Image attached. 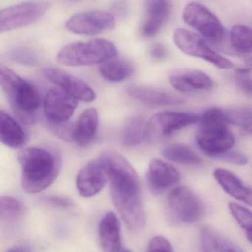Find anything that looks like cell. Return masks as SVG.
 <instances>
[{"instance_id":"1","label":"cell","mask_w":252,"mask_h":252,"mask_svg":"<svg viewBox=\"0 0 252 252\" xmlns=\"http://www.w3.org/2000/svg\"><path fill=\"white\" fill-rule=\"evenodd\" d=\"M98 160L110 181L115 207L126 228L131 232H139L145 226L146 215L136 172L125 157L114 151L104 152Z\"/></svg>"},{"instance_id":"2","label":"cell","mask_w":252,"mask_h":252,"mask_svg":"<svg viewBox=\"0 0 252 252\" xmlns=\"http://www.w3.org/2000/svg\"><path fill=\"white\" fill-rule=\"evenodd\" d=\"M21 184L29 194L46 189L58 177L61 158L57 151L48 147H32L20 152Z\"/></svg>"},{"instance_id":"3","label":"cell","mask_w":252,"mask_h":252,"mask_svg":"<svg viewBox=\"0 0 252 252\" xmlns=\"http://www.w3.org/2000/svg\"><path fill=\"white\" fill-rule=\"evenodd\" d=\"M0 85L18 117L33 123L41 105L39 91L34 85L5 66H0Z\"/></svg>"},{"instance_id":"4","label":"cell","mask_w":252,"mask_h":252,"mask_svg":"<svg viewBox=\"0 0 252 252\" xmlns=\"http://www.w3.org/2000/svg\"><path fill=\"white\" fill-rule=\"evenodd\" d=\"M223 110L212 108L202 116L196 134V141L200 150L212 158L229 151L235 143Z\"/></svg>"},{"instance_id":"5","label":"cell","mask_w":252,"mask_h":252,"mask_svg":"<svg viewBox=\"0 0 252 252\" xmlns=\"http://www.w3.org/2000/svg\"><path fill=\"white\" fill-rule=\"evenodd\" d=\"M117 49L110 41L95 39L76 42L63 47L57 56L60 64L68 67H83L103 64L114 59Z\"/></svg>"},{"instance_id":"6","label":"cell","mask_w":252,"mask_h":252,"mask_svg":"<svg viewBox=\"0 0 252 252\" xmlns=\"http://www.w3.org/2000/svg\"><path fill=\"white\" fill-rule=\"evenodd\" d=\"M173 40L178 49L187 55L201 59L222 70H231L234 67L229 60L217 54L200 36L190 31L176 29Z\"/></svg>"},{"instance_id":"7","label":"cell","mask_w":252,"mask_h":252,"mask_svg":"<svg viewBox=\"0 0 252 252\" xmlns=\"http://www.w3.org/2000/svg\"><path fill=\"white\" fill-rule=\"evenodd\" d=\"M183 19L190 27L203 37L215 43H220L225 38V29L216 15L206 6L191 2L183 11Z\"/></svg>"},{"instance_id":"8","label":"cell","mask_w":252,"mask_h":252,"mask_svg":"<svg viewBox=\"0 0 252 252\" xmlns=\"http://www.w3.org/2000/svg\"><path fill=\"white\" fill-rule=\"evenodd\" d=\"M50 5L47 1H29L3 8L0 11V32L2 33L36 23L43 17Z\"/></svg>"},{"instance_id":"9","label":"cell","mask_w":252,"mask_h":252,"mask_svg":"<svg viewBox=\"0 0 252 252\" xmlns=\"http://www.w3.org/2000/svg\"><path fill=\"white\" fill-rule=\"evenodd\" d=\"M200 116L191 113L161 112L150 118L146 126V138L158 140L200 122Z\"/></svg>"},{"instance_id":"10","label":"cell","mask_w":252,"mask_h":252,"mask_svg":"<svg viewBox=\"0 0 252 252\" xmlns=\"http://www.w3.org/2000/svg\"><path fill=\"white\" fill-rule=\"evenodd\" d=\"M167 203L173 216L185 223L199 220L204 214L203 201L189 187H178L171 190Z\"/></svg>"},{"instance_id":"11","label":"cell","mask_w":252,"mask_h":252,"mask_svg":"<svg viewBox=\"0 0 252 252\" xmlns=\"http://www.w3.org/2000/svg\"><path fill=\"white\" fill-rule=\"evenodd\" d=\"M70 32L82 35H96L114 29L116 19L113 14L104 11L76 13L66 22Z\"/></svg>"},{"instance_id":"12","label":"cell","mask_w":252,"mask_h":252,"mask_svg":"<svg viewBox=\"0 0 252 252\" xmlns=\"http://www.w3.org/2000/svg\"><path fill=\"white\" fill-rule=\"evenodd\" d=\"M77 106V100L60 88L50 90L44 100V112L50 125L67 123Z\"/></svg>"},{"instance_id":"13","label":"cell","mask_w":252,"mask_h":252,"mask_svg":"<svg viewBox=\"0 0 252 252\" xmlns=\"http://www.w3.org/2000/svg\"><path fill=\"white\" fill-rule=\"evenodd\" d=\"M44 76L76 100L91 102L96 98L94 90L82 79L60 69L46 67L42 70Z\"/></svg>"},{"instance_id":"14","label":"cell","mask_w":252,"mask_h":252,"mask_svg":"<svg viewBox=\"0 0 252 252\" xmlns=\"http://www.w3.org/2000/svg\"><path fill=\"white\" fill-rule=\"evenodd\" d=\"M171 85L181 93L207 91L214 87V82L209 75L194 69H177L169 73Z\"/></svg>"},{"instance_id":"15","label":"cell","mask_w":252,"mask_h":252,"mask_svg":"<svg viewBox=\"0 0 252 252\" xmlns=\"http://www.w3.org/2000/svg\"><path fill=\"white\" fill-rule=\"evenodd\" d=\"M181 175L175 166L160 159H153L149 163L147 181L153 194H159L179 182Z\"/></svg>"},{"instance_id":"16","label":"cell","mask_w":252,"mask_h":252,"mask_svg":"<svg viewBox=\"0 0 252 252\" xmlns=\"http://www.w3.org/2000/svg\"><path fill=\"white\" fill-rule=\"evenodd\" d=\"M107 180V175L100 160H91L78 173L76 188L82 197H93L102 190Z\"/></svg>"},{"instance_id":"17","label":"cell","mask_w":252,"mask_h":252,"mask_svg":"<svg viewBox=\"0 0 252 252\" xmlns=\"http://www.w3.org/2000/svg\"><path fill=\"white\" fill-rule=\"evenodd\" d=\"M144 19L141 25V34L153 37L169 20L172 10L171 2L163 0L146 1Z\"/></svg>"},{"instance_id":"18","label":"cell","mask_w":252,"mask_h":252,"mask_svg":"<svg viewBox=\"0 0 252 252\" xmlns=\"http://www.w3.org/2000/svg\"><path fill=\"white\" fill-rule=\"evenodd\" d=\"M129 96L150 107H161L181 104L183 100L172 94L147 87L132 85L126 90Z\"/></svg>"},{"instance_id":"19","label":"cell","mask_w":252,"mask_h":252,"mask_svg":"<svg viewBox=\"0 0 252 252\" xmlns=\"http://www.w3.org/2000/svg\"><path fill=\"white\" fill-rule=\"evenodd\" d=\"M214 177L227 194L252 206V187L245 185L237 175L219 168L215 169Z\"/></svg>"},{"instance_id":"20","label":"cell","mask_w":252,"mask_h":252,"mask_svg":"<svg viewBox=\"0 0 252 252\" xmlns=\"http://www.w3.org/2000/svg\"><path fill=\"white\" fill-rule=\"evenodd\" d=\"M100 243L106 252H118L122 247L121 225L117 215L109 212L101 218L98 225Z\"/></svg>"},{"instance_id":"21","label":"cell","mask_w":252,"mask_h":252,"mask_svg":"<svg viewBox=\"0 0 252 252\" xmlns=\"http://www.w3.org/2000/svg\"><path fill=\"white\" fill-rule=\"evenodd\" d=\"M98 126V112L94 108L87 109L73 126V141L79 145H88L95 138Z\"/></svg>"},{"instance_id":"22","label":"cell","mask_w":252,"mask_h":252,"mask_svg":"<svg viewBox=\"0 0 252 252\" xmlns=\"http://www.w3.org/2000/svg\"><path fill=\"white\" fill-rule=\"evenodd\" d=\"M1 133L2 144L11 148H20L26 144L27 135L23 126L11 116L4 111L0 112Z\"/></svg>"},{"instance_id":"23","label":"cell","mask_w":252,"mask_h":252,"mask_svg":"<svg viewBox=\"0 0 252 252\" xmlns=\"http://www.w3.org/2000/svg\"><path fill=\"white\" fill-rule=\"evenodd\" d=\"M147 124L143 117L132 116L126 120L121 131V142L125 147H133L139 145L146 138Z\"/></svg>"},{"instance_id":"24","label":"cell","mask_w":252,"mask_h":252,"mask_svg":"<svg viewBox=\"0 0 252 252\" xmlns=\"http://www.w3.org/2000/svg\"><path fill=\"white\" fill-rule=\"evenodd\" d=\"M101 76L111 82H120L128 79L133 73V67L129 62L122 59H112L100 66Z\"/></svg>"},{"instance_id":"25","label":"cell","mask_w":252,"mask_h":252,"mask_svg":"<svg viewBox=\"0 0 252 252\" xmlns=\"http://www.w3.org/2000/svg\"><path fill=\"white\" fill-rule=\"evenodd\" d=\"M165 158L184 165H199L202 160L189 147L183 144H171L162 151Z\"/></svg>"},{"instance_id":"26","label":"cell","mask_w":252,"mask_h":252,"mask_svg":"<svg viewBox=\"0 0 252 252\" xmlns=\"http://www.w3.org/2000/svg\"><path fill=\"white\" fill-rule=\"evenodd\" d=\"M230 42L237 52L252 54V29L245 26H235L230 32Z\"/></svg>"},{"instance_id":"27","label":"cell","mask_w":252,"mask_h":252,"mask_svg":"<svg viewBox=\"0 0 252 252\" xmlns=\"http://www.w3.org/2000/svg\"><path fill=\"white\" fill-rule=\"evenodd\" d=\"M24 212L23 203L11 196H2L0 199V218L5 222L17 220Z\"/></svg>"},{"instance_id":"28","label":"cell","mask_w":252,"mask_h":252,"mask_svg":"<svg viewBox=\"0 0 252 252\" xmlns=\"http://www.w3.org/2000/svg\"><path fill=\"white\" fill-rule=\"evenodd\" d=\"M7 57L11 61L24 66H35L39 63V56L36 51L26 47H17L9 50Z\"/></svg>"},{"instance_id":"29","label":"cell","mask_w":252,"mask_h":252,"mask_svg":"<svg viewBox=\"0 0 252 252\" xmlns=\"http://www.w3.org/2000/svg\"><path fill=\"white\" fill-rule=\"evenodd\" d=\"M228 125L244 126L252 122V107H235L223 110Z\"/></svg>"},{"instance_id":"30","label":"cell","mask_w":252,"mask_h":252,"mask_svg":"<svg viewBox=\"0 0 252 252\" xmlns=\"http://www.w3.org/2000/svg\"><path fill=\"white\" fill-rule=\"evenodd\" d=\"M230 212L237 223L246 231L252 229V212L236 203L228 204Z\"/></svg>"},{"instance_id":"31","label":"cell","mask_w":252,"mask_h":252,"mask_svg":"<svg viewBox=\"0 0 252 252\" xmlns=\"http://www.w3.org/2000/svg\"><path fill=\"white\" fill-rule=\"evenodd\" d=\"M220 237L210 227H203L200 234L202 252H218Z\"/></svg>"},{"instance_id":"32","label":"cell","mask_w":252,"mask_h":252,"mask_svg":"<svg viewBox=\"0 0 252 252\" xmlns=\"http://www.w3.org/2000/svg\"><path fill=\"white\" fill-rule=\"evenodd\" d=\"M147 252H173V249L167 239L162 236H156L149 243Z\"/></svg>"},{"instance_id":"33","label":"cell","mask_w":252,"mask_h":252,"mask_svg":"<svg viewBox=\"0 0 252 252\" xmlns=\"http://www.w3.org/2000/svg\"><path fill=\"white\" fill-rule=\"evenodd\" d=\"M213 158L218 159V160H222L226 163L237 165V166H244L248 163L246 156L242 153H237V152H226V153L216 156Z\"/></svg>"},{"instance_id":"34","label":"cell","mask_w":252,"mask_h":252,"mask_svg":"<svg viewBox=\"0 0 252 252\" xmlns=\"http://www.w3.org/2000/svg\"><path fill=\"white\" fill-rule=\"evenodd\" d=\"M45 201L51 206H55L62 209H68L72 207L73 205V200L69 197H63V196H48L45 197Z\"/></svg>"},{"instance_id":"35","label":"cell","mask_w":252,"mask_h":252,"mask_svg":"<svg viewBox=\"0 0 252 252\" xmlns=\"http://www.w3.org/2000/svg\"><path fill=\"white\" fill-rule=\"evenodd\" d=\"M218 252H244L240 246L230 240L220 237L218 243Z\"/></svg>"},{"instance_id":"36","label":"cell","mask_w":252,"mask_h":252,"mask_svg":"<svg viewBox=\"0 0 252 252\" xmlns=\"http://www.w3.org/2000/svg\"><path fill=\"white\" fill-rule=\"evenodd\" d=\"M150 56L156 60H162L166 58L168 55L167 50L162 44H154L150 49Z\"/></svg>"},{"instance_id":"37","label":"cell","mask_w":252,"mask_h":252,"mask_svg":"<svg viewBox=\"0 0 252 252\" xmlns=\"http://www.w3.org/2000/svg\"><path fill=\"white\" fill-rule=\"evenodd\" d=\"M237 84L239 88L246 94L252 95V79L245 76H240L237 77Z\"/></svg>"},{"instance_id":"38","label":"cell","mask_w":252,"mask_h":252,"mask_svg":"<svg viewBox=\"0 0 252 252\" xmlns=\"http://www.w3.org/2000/svg\"><path fill=\"white\" fill-rule=\"evenodd\" d=\"M5 252H33L29 248L26 246H14V247L11 248Z\"/></svg>"},{"instance_id":"39","label":"cell","mask_w":252,"mask_h":252,"mask_svg":"<svg viewBox=\"0 0 252 252\" xmlns=\"http://www.w3.org/2000/svg\"><path fill=\"white\" fill-rule=\"evenodd\" d=\"M243 131L244 133L252 135V122L248 124L246 126H243Z\"/></svg>"},{"instance_id":"40","label":"cell","mask_w":252,"mask_h":252,"mask_svg":"<svg viewBox=\"0 0 252 252\" xmlns=\"http://www.w3.org/2000/svg\"><path fill=\"white\" fill-rule=\"evenodd\" d=\"M246 237H247L248 240H249V241L252 244V229L246 231Z\"/></svg>"},{"instance_id":"41","label":"cell","mask_w":252,"mask_h":252,"mask_svg":"<svg viewBox=\"0 0 252 252\" xmlns=\"http://www.w3.org/2000/svg\"><path fill=\"white\" fill-rule=\"evenodd\" d=\"M131 252V251H129V250H124V251H122V252Z\"/></svg>"}]
</instances>
